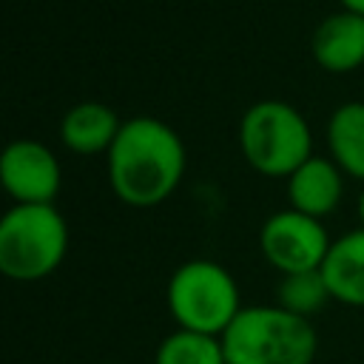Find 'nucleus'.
Wrapping results in <instances>:
<instances>
[{
	"label": "nucleus",
	"mask_w": 364,
	"mask_h": 364,
	"mask_svg": "<svg viewBox=\"0 0 364 364\" xmlns=\"http://www.w3.org/2000/svg\"><path fill=\"white\" fill-rule=\"evenodd\" d=\"M310 51L330 74L355 71L364 65V17L347 9L324 17L310 37Z\"/></svg>",
	"instance_id": "8"
},
{
	"label": "nucleus",
	"mask_w": 364,
	"mask_h": 364,
	"mask_svg": "<svg viewBox=\"0 0 364 364\" xmlns=\"http://www.w3.org/2000/svg\"><path fill=\"white\" fill-rule=\"evenodd\" d=\"M122 128V119L117 111L105 102L85 100L77 102L65 111L60 119V142L80 156H94V154H108L117 134Z\"/></svg>",
	"instance_id": "10"
},
{
	"label": "nucleus",
	"mask_w": 364,
	"mask_h": 364,
	"mask_svg": "<svg viewBox=\"0 0 364 364\" xmlns=\"http://www.w3.org/2000/svg\"><path fill=\"white\" fill-rule=\"evenodd\" d=\"M239 148L256 173L287 179L313 156V134L301 111H296L290 102L259 100L242 114Z\"/></svg>",
	"instance_id": "3"
},
{
	"label": "nucleus",
	"mask_w": 364,
	"mask_h": 364,
	"mask_svg": "<svg viewBox=\"0 0 364 364\" xmlns=\"http://www.w3.org/2000/svg\"><path fill=\"white\" fill-rule=\"evenodd\" d=\"M105 156L111 191L131 208L165 202L185 176V142L156 117L125 119Z\"/></svg>",
	"instance_id": "1"
},
{
	"label": "nucleus",
	"mask_w": 364,
	"mask_h": 364,
	"mask_svg": "<svg viewBox=\"0 0 364 364\" xmlns=\"http://www.w3.org/2000/svg\"><path fill=\"white\" fill-rule=\"evenodd\" d=\"M338 3H341V9L355 11V14H361V17H364V0H338Z\"/></svg>",
	"instance_id": "15"
},
{
	"label": "nucleus",
	"mask_w": 364,
	"mask_h": 364,
	"mask_svg": "<svg viewBox=\"0 0 364 364\" xmlns=\"http://www.w3.org/2000/svg\"><path fill=\"white\" fill-rule=\"evenodd\" d=\"M358 219H361V228H364V191L358 193Z\"/></svg>",
	"instance_id": "16"
},
{
	"label": "nucleus",
	"mask_w": 364,
	"mask_h": 364,
	"mask_svg": "<svg viewBox=\"0 0 364 364\" xmlns=\"http://www.w3.org/2000/svg\"><path fill=\"white\" fill-rule=\"evenodd\" d=\"M154 364H228V361H225V347L219 336L179 327L176 333L159 341Z\"/></svg>",
	"instance_id": "13"
},
{
	"label": "nucleus",
	"mask_w": 364,
	"mask_h": 364,
	"mask_svg": "<svg viewBox=\"0 0 364 364\" xmlns=\"http://www.w3.org/2000/svg\"><path fill=\"white\" fill-rule=\"evenodd\" d=\"M276 299H279V307H284L287 313L310 318V316L321 313L333 296H330V287H327V282L321 276V267H318V270H304V273L282 276Z\"/></svg>",
	"instance_id": "14"
},
{
	"label": "nucleus",
	"mask_w": 364,
	"mask_h": 364,
	"mask_svg": "<svg viewBox=\"0 0 364 364\" xmlns=\"http://www.w3.org/2000/svg\"><path fill=\"white\" fill-rule=\"evenodd\" d=\"M228 364H313L318 336L310 318L284 307H242L230 327L219 336Z\"/></svg>",
	"instance_id": "2"
},
{
	"label": "nucleus",
	"mask_w": 364,
	"mask_h": 364,
	"mask_svg": "<svg viewBox=\"0 0 364 364\" xmlns=\"http://www.w3.org/2000/svg\"><path fill=\"white\" fill-rule=\"evenodd\" d=\"M341 168L327 156H310L304 165H299L287 176V202L293 210L307 213L313 219L330 216L341 196H344V179Z\"/></svg>",
	"instance_id": "9"
},
{
	"label": "nucleus",
	"mask_w": 364,
	"mask_h": 364,
	"mask_svg": "<svg viewBox=\"0 0 364 364\" xmlns=\"http://www.w3.org/2000/svg\"><path fill=\"white\" fill-rule=\"evenodd\" d=\"M327 148L330 159L344 173L364 182V102L353 100L333 111L327 122Z\"/></svg>",
	"instance_id": "12"
},
{
	"label": "nucleus",
	"mask_w": 364,
	"mask_h": 364,
	"mask_svg": "<svg viewBox=\"0 0 364 364\" xmlns=\"http://www.w3.org/2000/svg\"><path fill=\"white\" fill-rule=\"evenodd\" d=\"M330 236L321 219H313L307 213H299L293 208L276 210L264 219L259 230V247L270 267H276L282 276L287 273H304L318 270L330 250Z\"/></svg>",
	"instance_id": "6"
},
{
	"label": "nucleus",
	"mask_w": 364,
	"mask_h": 364,
	"mask_svg": "<svg viewBox=\"0 0 364 364\" xmlns=\"http://www.w3.org/2000/svg\"><path fill=\"white\" fill-rule=\"evenodd\" d=\"M168 310L182 330L222 336L242 310L236 279L210 259H191L168 282Z\"/></svg>",
	"instance_id": "5"
},
{
	"label": "nucleus",
	"mask_w": 364,
	"mask_h": 364,
	"mask_svg": "<svg viewBox=\"0 0 364 364\" xmlns=\"http://www.w3.org/2000/svg\"><path fill=\"white\" fill-rule=\"evenodd\" d=\"M68 250V225L54 205H14L0 219V270L14 282L54 273Z\"/></svg>",
	"instance_id": "4"
},
{
	"label": "nucleus",
	"mask_w": 364,
	"mask_h": 364,
	"mask_svg": "<svg viewBox=\"0 0 364 364\" xmlns=\"http://www.w3.org/2000/svg\"><path fill=\"white\" fill-rule=\"evenodd\" d=\"M321 276L336 301L364 307V228H355L330 245Z\"/></svg>",
	"instance_id": "11"
},
{
	"label": "nucleus",
	"mask_w": 364,
	"mask_h": 364,
	"mask_svg": "<svg viewBox=\"0 0 364 364\" xmlns=\"http://www.w3.org/2000/svg\"><path fill=\"white\" fill-rule=\"evenodd\" d=\"M0 182L14 205H54L63 171L51 148L37 139H14L0 156Z\"/></svg>",
	"instance_id": "7"
},
{
	"label": "nucleus",
	"mask_w": 364,
	"mask_h": 364,
	"mask_svg": "<svg viewBox=\"0 0 364 364\" xmlns=\"http://www.w3.org/2000/svg\"><path fill=\"white\" fill-rule=\"evenodd\" d=\"M111 364H114V361H111Z\"/></svg>",
	"instance_id": "17"
}]
</instances>
